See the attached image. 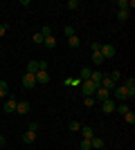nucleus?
I'll return each instance as SVG.
<instances>
[{
	"label": "nucleus",
	"instance_id": "obj_19",
	"mask_svg": "<svg viewBox=\"0 0 135 150\" xmlns=\"http://www.w3.org/2000/svg\"><path fill=\"white\" fill-rule=\"evenodd\" d=\"M68 45H70L72 50H77L81 43H79V38H77V36H70V38H68Z\"/></svg>",
	"mask_w": 135,
	"mask_h": 150
},
{
	"label": "nucleus",
	"instance_id": "obj_11",
	"mask_svg": "<svg viewBox=\"0 0 135 150\" xmlns=\"http://www.w3.org/2000/svg\"><path fill=\"white\" fill-rule=\"evenodd\" d=\"M5 112H7V114L16 112V99H7V101H5Z\"/></svg>",
	"mask_w": 135,
	"mask_h": 150
},
{
	"label": "nucleus",
	"instance_id": "obj_17",
	"mask_svg": "<svg viewBox=\"0 0 135 150\" xmlns=\"http://www.w3.org/2000/svg\"><path fill=\"white\" fill-rule=\"evenodd\" d=\"M7 92H9V85H7V81H0V99H5Z\"/></svg>",
	"mask_w": 135,
	"mask_h": 150
},
{
	"label": "nucleus",
	"instance_id": "obj_24",
	"mask_svg": "<svg viewBox=\"0 0 135 150\" xmlns=\"http://www.w3.org/2000/svg\"><path fill=\"white\" fill-rule=\"evenodd\" d=\"M115 112H119V114H126V112H129V105L119 103V105H115Z\"/></svg>",
	"mask_w": 135,
	"mask_h": 150
},
{
	"label": "nucleus",
	"instance_id": "obj_8",
	"mask_svg": "<svg viewBox=\"0 0 135 150\" xmlns=\"http://www.w3.org/2000/svg\"><path fill=\"white\" fill-rule=\"evenodd\" d=\"M101 110H104V112H106V114H110V112H115V101H113V99H108V101H104V103H101Z\"/></svg>",
	"mask_w": 135,
	"mask_h": 150
},
{
	"label": "nucleus",
	"instance_id": "obj_30",
	"mask_svg": "<svg viewBox=\"0 0 135 150\" xmlns=\"http://www.w3.org/2000/svg\"><path fill=\"white\" fill-rule=\"evenodd\" d=\"M32 40H34V43H39V45H43V40H45V38L41 36V34H34V36H32Z\"/></svg>",
	"mask_w": 135,
	"mask_h": 150
},
{
	"label": "nucleus",
	"instance_id": "obj_20",
	"mask_svg": "<svg viewBox=\"0 0 135 150\" xmlns=\"http://www.w3.org/2000/svg\"><path fill=\"white\" fill-rule=\"evenodd\" d=\"M124 121H126V123H131V125H133V123H135V112H131V110H129V112L124 114Z\"/></svg>",
	"mask_w": 135,
	"mask_h": 150
},
{
	"label": "nucleus",
	"instance_id": "obj_18",
	"mask_svg": "<svg viewBox=\"0 0 135 150\" xmlns=\"http://www.w3.org/2000/svg\"><path fill=\"white\" fill-rule=\"evenodd\" d=\"M92 61H95V65H101V63H104L101 52H92Z\"/></svg>",
	"mask_w": 135,
	"mask_h": 150
},
{
	"label": "nucleus",
	"instance_id": "obj_14",
	"mask_svg": "<svg viewBox=\"0 0 135 150\" xmlns=\"http://www.w3.org/2000/svg\"><path fill=\"white\" fill-rule=\"evenodd\" d=\"M101 79H104V72H99V69H95V72L90 74V81H92V83H97V85L101 83Z\"/></svg>",
	"mask_w": 135,
	"mask_h": 150
},
{
	"label": "nucleus",
	"instance_id": "obj_15",
	"mask_svg": "<svg viewBox=\"0 0 135 150\" xmlns=\"http://www.w3.org/2000/svg\"><path fill=\"white\" fill-rule=\"evenodd\" d=\"M39 72V61H29L27 63V74H36Z\"/></svg>",
	"mask_w": 135,
	"mask_h": 150
},
{
	"label": "nucleus",
	"instance_id": "obj_4",
	"mask_svg": "<svg viewBox=\"0 0 135 150\" xmlns=\"http://www.w3.org/2000/svg\"><path fill=\"white\" fill-rule=\"evenodd\" d=\"M92 96H95V101H101V103H104V101L110 99V92H108V90H104V88H97Z\"/></svg>",
	"mask_w": 135,
	"mask_h": 150
},
{
	"label": "nucleus",
	"instance_id": "obj_27",
	"mask_svg": "<svg viewBox=\"0 0 135 150\" xmlns=\"http://www.w3.org/2000/svg\"><path fill=\"white\" fill-rule=\"evenodd\" d=\"M84 105L86 108H92V105H95V96H86V99H84Z\"/></svg>",
	"mask_w": 135,
	"mask_h": 150
},
{
	"label": "nucleus",
	"instance_id": "obj_16",
	"mask_svg": "<svg viewBox=\"0 0 135 150\" xmlns=\"http://www.w3.org/2000/svg\"><path fill=\"white\" fill-rule=\"evenodd\" d=\"M43 45L47 47V50H54V47H56V38H54V36L45 38V40H43Z\"/></svg>",
	"mask_w": 135,
	"mask_h": 150
},
{
	"label": "nucleus",
	"instance_id": "obj_31",
	"mask_svg": "<svg viewBox=\"0 0 135 150\" xmlns=\"http://www.w3.org/2000/svg\"><path fill=\"white\" fill-rule=\"evenodd\" d=\"M68 9H72V11L79 9V2H77V0H70V2H68Z\"/></svg>",
	"mask_w": 135,
	"mask_h": 150
},
{
	"label": "nucleus",
	"instance_id": "obj_13",
	"mask_svg": "<svg viewBox=\"0 0 135 150\" xmlns=\"http://www.w3.org/2000/svg\"><path fill=\"white\" fill-rule=\"evenodd\" d=\"M34 139H36V132L27 130L25 134H23V144H34Z\"/></svg>",
	"mask_w": 135,
	"mask_h": 150
},
{
	"label": "nucleus",
	"instance_id": "obj_28",
	"mask_svg": "<svg viewBox=\"0 0 135 150\" xmlns=\"http://www.w3.org/2000/svg\"><path fill=\"white\" fill-rule=\"evenodd\" d=\"M70 130L72 132H79V130H81V123H79V121H70Z\"/></svg>",
	"mask_w": 135,
	"mask_h": 150
},
{
	"label": "nucleus",
	"instance_id": "obj_35",
	"mask_svg": "<svg viewBox=\"0 0 135 150\" xmlns=\"http://www.w3.org/2000/svg\"><path fill=\"white\" fill-rule=\"evenodd\" d=\"M7 27H9V25H0V36H5V31H7Z\"/></svg>",
	"mask_w": 135,
	"mask_h": 150
},
{
	"label": "nucleus",
	"instance_id": "obj_34",
	"mask_svg": "<svg viewBox=\"0 0 135 150\" xmlns=\"http://www.w3.org/2000/svg\"><path fill=\"white\" fill-rule=\"evenodd\" d=\"M27 130H32V132H36V130H39V123H29V128H27Z\"/></svg>",
	"mask_w": 135,
	"mask_h": 150
},
{
	"label": "nucleus",
	"instance_id": "obj_25",
	"mask_svg": "<svg viewBox=\"0 0 135 150\" xmlns=\"http://www.w3.org/2000/svg\"><path fill=\"white\" fill-rule=\"evenodd\" d=\"M117 7H119V11H129V0H117Z\"/></svg>",
	"mask_w": 135,
	"mask_h": 150
},
{
	"label": "nucleus",
	"instance_id": "obj_6",
	"mask_svg": "<svg viewBox=\"0 0 135 150\" xmlns=\"http://www.w3.org/2000/svg\"><path fill=\"white\" fill-rule=\"evenodd\" d=\"M99 88H104V90H108V92H113V90H115V81H113V79H110V76H106V74H104L101 83H99Z\"/></svg>",
	"mask_w": 135,
	"mask_h": 150
},
{
	"label": "nucleus",
	"instance_id": "obj_22",
	"mask_svg": "<svg viewBox=\"0 0 135 150\" xmlns=\"http://www.w3.org/2000/svg\"><path fill=\"white\" fill-rule=\"evenodd\" d=\"M90 74H92V69H90V67L81 69V79H84V81H90Z\"/></svg>",
	"mask_w": 135,
	"mask_h": 150
},
{
	"label": "nucleus",
	"instance_id": "obj_12",
	"mask_svg": "<svg viewBox=\"0 0 135 150\" xmlns=\"http://www.w3.org/2000/svg\"><path fill=\"white\" fill-rule=\"evenodd\" d=\"M90 146H92V150L104 148V139L101 137H92V139H90Z\"/></svg>",
	"mask_w": 135,
	"mask_h": 150
},
{
	"label": "nucleus",
	"instance_id": "obj_10",
	"mask_svg": "<svg viewBox=\"0 0 135 150\" xmlns=\"http://www.w3.org/2000/svg\"><path fill=\"white\" fill-rule=\"evenodd\" d=\"M16 112H18V114H27V112H29V103H27V101L16 103Z\"/></svg>",
	"mask_w": 135,
	"mask_h": 150
},
{
	"label": "nucleus",
	"instance_id": "obj_2",
	"mask_svg": "<svg viewBox=\"0 0 135 150\" xmlns=\"http://www.w3.org/2000/svg\"><path fill=\"white\" fill-rule=\"evenodd\" d=\"M97 88H99V85H97V83H92V81H81V92H84L86 96H92Z\"/></svg>",
	"mask_w": 135,
	"mask_h": 150
},
{
	"label": "nucleus",
	"instance_id": "obj_29",
	"mask_svg": "<svg viewBox=\"0 0 135 150\" xmlns=\"http://www.w3.org/2000/svg\"><path fill=\"white\" fill-rule=\"evenodd\" d=\"M81 150H92V146H90V139H84V141H81Z\"/></svg>",
	"mask_w": 135,
	"mask_h": 150
},
{
	"label": "nucleus",
	"instance_id": "obj_21",
	"mask_svg": "<svg viewBox=\"0 0 135 150\" xmlns=\"http://www.w3.org/2000/svg\"><path fill=\"white\" fill-rule=\"evenodd\" d=\"M117 20H119V23H126V20H129V11H126V9H124V11H117Z\"/></svg>",
	"mask_w": 135,
	"mask_h": 150
},
{
	"label": "nucleus",
	"instance_id": "obj_9",
	"mask_svg": "<svg viewBox=\"0 0 135 150\" xmlns=\"http://www.w3.org/2000/svg\"><path fill=\"white\" fill-rule=\"evenodd\" d=\"M79 132H81V137H84V139H92V137H95V130H92L90 125H81V130H79Z\"/></svg>",
	"mask_w": 135,
	"mask_h": 150
},
{
	"label": "nucleus",
	"instance_id": "obj_5",
	"mask_svg": "<svg viewBox=\"0 0 135 150\" xmlns=\"http://www.w3.org/2000/svg\"><path fill=\"white\" fill-rule=\"evenodd\" d=\"M34 85H36L34 74H27V72H25V74H23V88H25V90H32Z\"/></svg>",
	"mask_w": 135,
	"mask_h": 150
},
{
	"label": "nucleus",
	"instance_id": "obj_32",
	"mask_svg": "<svg viewBox=\"0 0 135 150\" xmlns=\"http://www.w3.org/2000/svg\"><path fill=\"white\" fill-rule=\"evenodd\" d=\"M99 47H101V43H92V45H90V50H92V52H99Z\"/></svg>",
	"mask_w": 135,
	"mask_h": 150
},
{
	"label": "nucleus",
	"instance_id": "obj_33",
	"mask_svg": "<svg viewBox=\"0 0 135 150\" xmlns=\"http://www.w3.org/2000/svg\"><path fill=\"white\" fill-rule=\"evenodd\" d=\"M108 76H110V79H113V81H117V79H119V72H117V69H115V72H110Z\"/></svg>",
	"mask_w": 135,
	"mask_h": 150
},
{
	"label": "nucleus",
	"instance_id": "obj_3",
	"mask_svg": "<svg viewBox=\"0 0 135 150\" xmlns=\"http://www.w3.org/2000/svg\"><path fill=\"white\" fill-rule=\"evenodd\" d=\"M110 94H115V99H119V101H126V99H129V90L124 88V85H119V88L115 85V90H113Z\"/></svg>",
	"mask_w": 135,
	"mask_h": 150
},
{
	"label": "nucleus",
	"instance_id": "obj_36",
	"mask_svg": "<svg viewBox=\"0 0 135 150\" xmlns=\"http://www.w3.org/2000/svg\"><path fill=\"white\" fill-rule=\"evenodd\" d=\"M0 146H5V137L2 134H0Z\"/></svg>",
	"mask_w": 135,
	"mask_h": 150
},
{
	"label": "nucleus",
	"instance_id": "obj_23",
	"mask_svg": "<svg viewBox=\"0 0 135 150\" xmlns=\"http://www.w3.org/2000/svg\"><path fill=\"white\" fill-rule=\"evenodd\" d=\"M39 34H41V36H43V38H50V36H52V27H47V25H45L43 29L39 31Z\"/></svg>",
	"mask_w": 135,
	"mask_h": 150
},
{
	"label": "nucleus",
	"instance_id": "obj_1",
	"mask_svg": "<svg viewBox=\"0 0 135 150\" xmlns=\"http://www.w3.org/2000/svg\"><path fill=\"white\" fill-rule=\"evenodd\" d=\"M99 52H101V56H104V61H108V58H113L115 56V47L110 43H101V47H99Z\"/></svg>",
	"mask_w": 135,
	"mask_h": 150
},
{
	"label": "nucleus",
	"instance_id": "obj_7",
	"mask_svg": "<svg viewBox=\"0 0 135 150\" xmlns=\"http://www.w3.org/2000/svg\"><path fill=\"white\" fill-rule=\"evenodd\" d=\"M34 79H36V83H41V85L50 83V74H47V72H36V74H34Z\"/></svg>",
	"mask_w": 135,
	"mask_h": 150
},
{
	"label": "nucleus",
	"instance_id": "obj_26",
	"mask_svg": "<svg viewBox=\"0 0 135 150\" xmlns=\"http://www.w3.org/2000/svg\"><path fill=\"white\" fill-rule=\"evenodd\" d=\"M65 36H68V38H70V36H77V34H74V27H72V25H65Z\"/></svg>",
	"mask_w": 135,
	"mask_h": 150
}]
</instances>
